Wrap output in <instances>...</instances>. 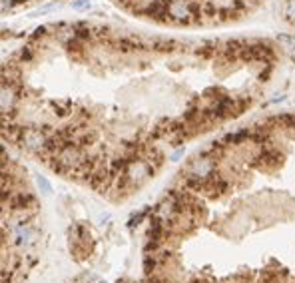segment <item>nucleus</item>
I'll list each match as a JSON object with an SVG mask.
<instances>
[{
    "mask_svg": "<svg viewBox=\"0 0 295 283\" xmlns=\"http://www.w3.org/2000/svg\"><path fill=\"white\" fill-rule=\"evenodd\" d=\"M120 12L160 28L210 30L239 24L265 0H108Z\"/></svg>",
    "mask_w": 295,
    "mask_h": 283,
    "instance_id": "2",
    "label": "nucleus"
},
{
    "mask_svg": "<svg viewBox=\"0 0 295 283\" xmlns=\"http://www.w3.org/2000/svg\"><path fill=\"white\" fill-rule=\"evenodd\" d=\"M265 36L185 38L108 22L32 30L2 66L4 138L58 176L124 198L273 80Z\"/></svg>",
    "mask_w": 295,
    "mask_h": 283,
    "instance_id": "1",
    "label": "nucleus"
}]
</instances>
